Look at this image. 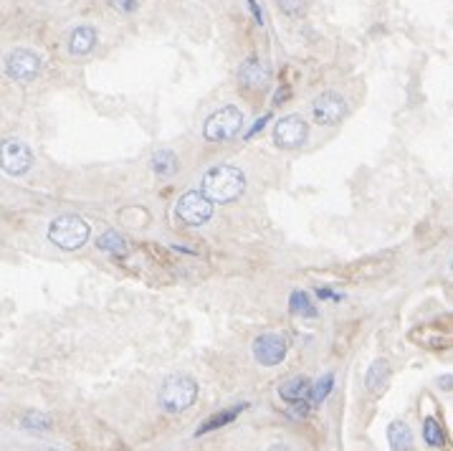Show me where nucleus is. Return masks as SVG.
Returning a JSON list of instances; mask_svg holds the SVG:
<instances>
[{
    "instance_id": "obj_23",
    "label": "nucleus",
    "mask_w": 453,
    "mask_h": 451,
    "mask_svg": "<svg viewBox=\"0 0 453 451\" xmlns=\"http://www.w3.org/2000/svg\"><path fill=\"white\" fill-rule=\"evenodd\" d=\"M276 6L289 16H301L306 11V0H276Z\"/></svg>"
},
{
    "instance_id": "obj_6",
    "label": "nucleus",
    "mask_w": 453,
    "mask_h": 451,
    "mask_svg": "<svg viewBox=\"0 0 453 451\" xmlns=\"http://www.w3.org/2000/svg\"><path fill=\"white\" fill-rule=\"evenodd\" d=\"M41 72V56L33 54L30 48H16L11 51L6 59V74L13 79V82L28 84L33 82Z\"/></svg>"
},
{
    "instance_id": "obj_27",
    "label": "nucleus",
    "mask_w": 453,
    "mask_h": 451,
    "mask_svg": "<svg viewBox=\"0 0 453 451\" xmlns=\"http://www.w3.org/2000/svg\"><path fill=\"white\" fill-rule=\"evenodd\" d=\"M289 96H291V89H289V87H281V89L276 91V96H274V101L284 104V99H289Z\"/></svg>"
},
{
    "instance_id": "obj_17",
    "label": "nucleus",
    "mask_w": 453,
    "mask_h": 451,
    "mask_svg": "<svg viewBox=\"0 0 453 451\" xmlns=\"http://www.w3.org/2000/svg\"><path fill=\"white\" fill-rule=\"evenodd\" d=\"M152 170L157 172L160 178H170L172 172L177 170L175 152H170V150H157V152L152 155Z\"/></svg>"
},
{
    "instance_id": "obj_2",
    "label": "nucleus",
    "mask_w": 453,
    "mask_h": 451,
    "mask_svg": "<svg viewBox=\"0 0 453 451\" xmlns=\"http://www.w3.org/2000/svg\"><path fill=\"white\" fill-rule=\"evenodd\" d=\"M48 241L64 251H77L89 241V223L74 213L53 218L48 226Z\"/></svg>"
},
{
    "instance_id": "obj_25",
    "label": "nucleus",
    "mask_w": 453,
    "mask_h": 451,
    "mask_svg": "<svg viewBox=\"0 0 453 451\" xmlns=\"http://www.w3.org/2000/svg\"><path fill=\"white\" fill-rule=\"evenodd\" d=\"M269 119H271V114H264V117H261V119H256V125H253L251 130L246 132V140H251V137L256 135V132H261V130H264V127H266V122H269Z\"/></svg>"
},
{
    "instance_id": "obj_24",
    "label": "nucleus",
    "mask_w": 453,
    "mask_h": 451,
    "mask_svg": "<svg viewBox=\"0 0 453 451\" xmlns=\"http://www.w3.org/2000/svg\"><path fill=\"white\" fill-rule=\"evenodd\" d=\"M142 0H109V6L114 8V11L124 13V16H130V13H135L137 8H140Z\"/></svg>"
},
{
    "instance_id": "obj_14",
    "label": "nucleus",
    "mask_w": 453,
    "mask_h": 451,
    "mask_svg": "<svg viewBox=\"0 0 453 451\" xmlns=\"http://www.w3.org/2000/svg\"><path fill=\"white\" fill-rule=\"evenodd\" d=\"M246 408H248V403H238V406H233V408H225V411H218V413H213L211 418H206L203 426L195 431V436H206V433L225 426V423H230L233 418H238V413H243Z\"/></svg>"
},
{
    "instance_id": "obj_7",
    "label": "nucleus",
    "mask_w": 453,
    "mask_h": 451,
    "mask_svg": "<svg viewBox=\"0 0 453 451\" xmlns=\"http://www.w3.org/2000/svg\"><path fill=\"white\" fill-rule=\"evenodd\" d=\"M286 338L276 333H264L253 340V357L259 360V365H266V368H274L286 357Z\"/></svg>"
},
{
    "instance_id": "obj_9",
    "label": "nucleus",
    "mask_w": 453,
    "mask_h": 451,
    "mask_svg": "<svg viewBox=\"0 0 453 451\" xmlns=\"http://www.w3.org/2000/svg\"><path fill=\"white\" fill-rule=\"evenodd\" d=\"M306 122L299 114H289L281 117L274 127V143L281 150H296L306 140Z\"/></svg>"
},
{
    "instance_id": "obj_30",
    "label": "nucleus",
    "mask_w": 453,
    "mask_h": 451,
    "mask_svg": "<svg viewBox=\"0 0 453 451\" xmlns=\"http://www.w3.org/2000/svg\"><path fill=\"white\" fill-rule=\"evenodd\" d=\"M451 272H453V259H451Z\"/></svg>"
},
{
    "instance_id": "obj_26",
    "label": "nucleus",
    "mask_w": 453,
    "mask_h": 451,
    "mask_svg": "<svg viewBox=\"0 0 453 451\" xmlns=\"http://www.w3.org/2000/svg\"><path fill=\"white\" fill-rule=\"evenodd\" d=\"M438 386L443 391H453V375H438Z\"/></svg>"
},
{
    "instance_id": "obj_3",
    "label": "nucleus",
    "mask_w": 453,
    "mask_h": 451,
    "mask_svg": "<svg viewBox=\"0 0 453 451\" xmlns=\"http://www.w3.org/2000/svg\"><path fill=\"white\" fill-rule=\"evenodd\" d=\"M198 398V383L190 375H170L160 388V406L167 413H180V411L190 408Z\"/></svg>"
},
{
    "instance_id": "obj_13",
    "label": "nucleus",
    "mask_w": 453,
    "mask_h": 451,
    "mask_svg": "<svg viewBox=\"0 0 453 451\" xmlns=\"http://www.w3.org/2000/svg\"><path fill=\"white\" fill-rule=\"evenodd\" d=\"M96 46V30L91 26H77L69 36V54L84 56Z\"/></svg>"
},
{
    "instance_id": "obj_21",
    "label": "nucleus",
    "mask_w": 453,
    "mask_h": 451,
    "mask_svg": "<svg viewBox=\"0 0 453 451\" xmlns=\"http://www.w3.org/2000/svg\"><path fill=\"white\" fill-rule=\"evenodd\" d=\"M332 388H335V375L324 373L322 378L314 383V388H312V398H309V401H312V408H314V406H322L324 403V398L330 396Z\"/></svg>"
},
{
    "instance_id": "obj_11",
    "label": "nucleus",
    "mask_w": 453,
    "mask_h": 451,
    "mask_svg": "<svg viewBox=\"0 0 453 451\" xmlns=\"http://www.w3.org/2000/svg\"><path fill=\"white\" fill-rule=\"evenodd\" d=\"M271 72L261 59H246L238 69V82L248 91H264L269 87Z\"/></svg>"
},
{
    "instance_id": "obj_10",
    "label": "nucleus",
    "mask_w": 453,
    "mask_h": 451,
    "mask_svg": "<svg viewBox=\"0 0 453 451\" xmlns=\"http://www.w3.org/2000/svg\"><path fill=\"white\" fill-rule=\"evenodd\" d=\"M345 109H347V104H345L342 94H337V91H322L312 104L314 119H317L319 125H327V127L337 125V122L345 117Z\"/></svg>"
},
{
    "instance_id": "obj_19",
    "label": "nucleus",
    "mask_w": 453,
    "mask_h": 451,
    "mask_svg": "<svg viewBox=\"0 0 453 451\" xmlns=\"http://www.w3.org/2000/svg\"><path fill=\"white\" fill-rule=\"evenodd\" d=\"M289 304H291V312L299 317H317V307L312 304V299H309V294L301 289L291 291V299H289Z\"/></svg>"
},
{
    "instance_id": "obj_8",
    "label": "nucleus",
    "mask_w": 453,
    "mask_h": 451,
    "mask_svg": "<svg viewBox=\"0 0 453 451\" xmlns=\"http://www.w3.org/2000/svg\"><path fill=\"white\" fill-rule=\"evenodd\" d=\"M0 160H3V170L8 175H23L33 165V152L21 140H3V150H0Z\"/></svg>"
},
{
    "instance_id": "obj_29",
    "label": "nucleus",
    "mask_w": 453,
    "mask_h": 451,
    "mask_svg": "<svg viewBox=\"0 0 453 451\" xmlns=\"http://www.w3.org/2000/svg\"><path fill=\"white\" fill-rule=\"evenodd\" d=\"M269 451H286V446H281V444H274V446H271Z\"/></svg>"
},
{
    "instance_id": "obj_20",
    "label": "nucleus",
    "mask_w": 453,
    "mask_h": 451,
    "mask_svg": "<svg viewBox=\"0 0 453 451\" xmlns=\"http://www.w3.org/2000/svg\"><path fill=\"white\" fill-rule=\"evenodd\" d=\"M423 441L430 446V449H441V446L446 444L441 423H438L436 418H430V416L423 421Z\"/></svg>"
},
{
    "instance_id": "obj_1",
    "label": "nucleus",
    "mask_w": 453,
    "mask_h": 451,
    "mask_svg": "<svg viewBox=\"0 0 453 451\" xmlns=\"http://www.w3.org/2000/svg\"><path fill=\"white\" fill-rule=\"evenodd\" d=\"M246 190V175L233 165H216L203 175V193L213 203H230Z\"/></svg>"
},
{
    "instance_id": "obj_15",
    "label": "nucleus",
    "mask_w": 453,
    "mask_h": 451,
    "mask_svg": "<svg viewBox=\"0 0 453 451\" xmlns=\"http://www.w3.org/2000/svg\"><path fill=\"white\" fill-rule=\"evenodd\" d=\"M388 380H390V365H388V360H375V362H372L370 370H367V375H365L367 391H370L372 396L383 393L385 386H388Z\"/></svg>"
},
{
    "instance_id": "obj_5",
    "label": "nucleus",
    "mask_w": 453,
    "mask_h": 451,
    "mask_svg": "<svg viewBox=\"0 0 453 451\" xmlns=\"http://www.w3.org/2000/svg\"><path fill=\"white\" fill-rule=\"evenodd\" d=\"M213 216V201L203 190H188L175 206V218L185 226H203Z\"/></svg>"
},
{
    "instance_id": "obj_4",
    "label": "nucleus",
    "mask_w": 453,
    "mask_h": 451,
    "mask_svg": "<svg viewBox=\"0 0 453 451\" xmlns=\"http://www.w3.org/2000/svg\"><path fill=\"white\" fill-rule=\"evenodd\" d=\"M241 125H243L241 109L233 107V104H225V107H220L218 112H213L208 117L203 135L211 143H225V140H233L241 132Z\"/></svg>"
},
{
    "instance_id": "obj_16",
    "label": "nucleus",
    "mask_w": 453,
    "mask_h": 451,
    "mask_svg": "<svg viewBox=\"0 0 453 451\" xmlns=\"http://www.w3.org/2000/svg\"><path fill=\"white\" fill-rule=\"evenodd\" d=\"M388 441L393 451H415L413 446V431L408 428V423L403 421H393L388 426Z\"/></svg>"
},
{
    "instance_id": "obj_28",
    "label": "nucleus",
    "mask_w": 453,
    "mask_h": 451,
    "mask_svg": "<svg viewBox=\"0 0 453 451\" xmlns=\"http://www.w3.org/2000/svg\"><path fill=\"white\" fill-rule=\"evenodd\" d=\"M319 299H337V302H340L342 294H335V291L330 289H319Z\"/></svg>"
},
{
    "instance_id": "obj_22",
    "label": "nucleus",
    "mask_w": 453,
    "mask_h": 451,
    "mask_svg": "<svg viewBox=\"0 0 453 451\" xmlns=\"http://www.w3.org/2000/svg\"><path fill=\"white\" fill-rule=\"evenodd\" d=\"M21 423H23V428H28V431H48V428H51V418H48L46 413H38V411L23 413Z\"/></svg>"
},
{
    "instance_id": "obj_12",
    "label": "nucleus",
    "mask_w": 453,
    "mask_h": 451,
    "mask_svg": "<svg viewBox=\"0 0 453 451\" xmlns=\"http://www.w3.org/2000/svg\"><path fill=\"white\" fill-rule=\"evenodd\" d=\"M312 383H309V378H304V375H294V378L284 380L281 386H279V396L286 401V403H304V401H309L312 398ZM312 403V401H309Z\"/></svg>"
},
{
    "instance_id": "obj_18",
    "label": "nucleus",
    "mask_w": 453,
    "mask_h": 451,
    "mask_svg": "<svg viewBox=\"0 0 453 451\" xmlns=\"http://www.w3.org/2000/svg\"><path fill=\"white\" fill-rule=\"evenodd\" d=\"M96 246H99L101 251H106V254L112 256H127V241H124L122 236H119L117 231H106L99 236V241H96Z\"/></svg>"
}]
</instances>
